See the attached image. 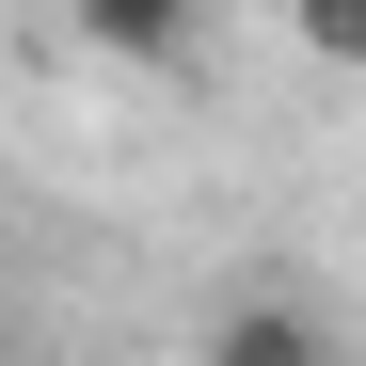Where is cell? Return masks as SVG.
I'll list each match as a JSON object with an SVG mask.
<instances>
[{
  "label": "cell",
  "instance_id": "obj_2",
  "mask_svg": "<svg viewBox=\"0 0 366 366\" xmlns=\"http://www.w3.org/2000/svg\"><path fill=\"white\" fill-rule=\"evenodd\" d=\"M207 366H335V335L319 319H302V302H223V319H207Z\"/></svg>",
  "mask_w": 366,
  "mask_h": 366
},
{
  "label": "cell",
  "instance_id": "obj_1",
  "mask_svg": "<svg viewBox=\"0 0 366 366\" xmlns=\"http://www.w3.org/2000/svg\"><path fill=\"white\" fill-rule=\"evenodd\" d=\"M207 0H80V48L96 64H192Z\"/></svg>",
  "mask_w": 366,
  "mask_h": 366
},
{
  "label": "cell",
  "instance_id": "obj_3",
  "mask_svg": "<svg viewBox=\"0 0 366 366\" xmlns=\"http://www.w3.org/2000/svg\"><path fill=\"white\" fill-rule=\"evenodd\" d=\"M287 32H302V64H366V0H287Z\"/></svg>",
  "mask_w": 366,
  "mask_h": 366
}]
</instances>
